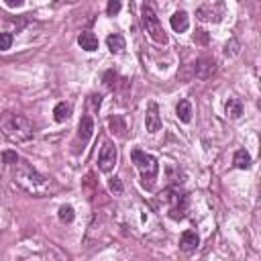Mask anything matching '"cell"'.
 <instances>
[{"label":"cell","instance_id":"cell-13","mask_svg":"<svg viewBox=\"0 0 261 261\" xmlns=\"http://www.w3.org/2000/svg\"><path fill=\"white\" fill-rule=\"evenodd\" d=\"M77 45H80L84 51L92 53V51L98 49V37H96L94 33H90V31H84V33H80V37H77Z\"/></svg>","mask_w":261,"mask_h":261},{"label":"cell","instance_id":"cell-19","mask_svg":"<svg viewBox=\"0 0 261 261\" xmlns=\"http://www.w3.org/2000/svg\"><path fill=\"white\" fill-rule=\"evenodd\" d=\"M57 218H59V222L69 224V222L75 218V212H73V208H71L69 204H63V206H59V210H57Z\"/></svg>","mask_w":261,"mask_h":261},{"label":"cell","instance_id":"cell-11","mask_svg":"<svg viewBox=\"0 0 261 261\" xmlns=\"http://www.w3.org/2000/svg\"><path fill=\"white\" fill-rule=\"evenodd\" d=\"M169 24H171V29H173L175 33H186L188 27H190V16H188V12H186V10H175V12L171 14V18H169Z\"/></svg>","mask_w":261,"mask_h":261},{"label":"cell","instance_id":"cell-1","mask_svg":"<svg viewBox=\"0 0 261 261\" xmlns=\"http://www.w3.org/2000/svg\"><path fill=\"white\" fill-rule=\"evenodd\" d=\"M14 181L33 196H45L49 192V181L45 175H41L29 161L18 159L14 163Z\"/></svg>","mask_w":261,"mask_h":261},{"label":"cell","instance_id":"cell-7","mask_svg":"<svg viewBox=\"0 0 261 261\" xmlns=\"http://www.w3.org/2000/svg\"><path fill=\"white\" fill-rule=\"evenodd\" d=\"M92 133H94V120H92L90 114H86V116H82V120L77 124V137H75V147L77 149L75 151H80V149L86 147V143L90 141Z\"/></svg>","mask_w":261,"mask_h":261},{"label":"cell","instance_id":"cell-29","mask_svg":"<svg viewBox=\"0 0 261 261\" xmlns=\"http://www.w3.org/2000/svg\"><path fill=\"white\" fill-rule=\"evenodd\" d=\"M4 4H6L8 8H20V6L24 4V0H4Z\"/></svg>","mask_w":261,"mask_h":261},{"label":"cell","instance_id":"cell-15","mask_svg":"<svg viewBox=\"0 0 261 261\" xmlns=\"http://www.w3.org/2000/svg\"><path fill=\"white\" fill-rule=\"evenodd\" d=\"M232 165L237 169H249L251 167V153L247 149H237L232 155Z\"/></svg>","mask_w":261,"mask_h":261},{"label":"cell","instance_id":"cell-24","mask_svg":"<svg viewBox=\"0 0 261 261\" xmlns=\"http://www.w3.org/2000/svg\"><path fill=\"white\" fill-rule=\"evenodd\" d=\"M12 47V35L10 33H0V51H6Z\"/></svg>","mask_w":261,"mask_h":261},{"label":"cell","instance_id":"cell-9","mask_svg":"<svg viewBox=\"0 0 261 261\" xmlns=\"http://www.w3.org/2000/svg\"><path fill=\"white\" fill-rule=\"evenodd\" d=\"M214 71H216V61L212 57H202V59H198L194 63V75L200 77V80L210 77Z\"/></svg>","mask_w":261,"mask_h":261},{"label":"cell","instance_id":"cell-4","mask_svg":"<svg viewBox=\"0 0 261 261\" xmlns=\"http://www.w3.org/2000/svg\"><path fill=\"white\" fill-rule=\"evenodd\" d=\"M141 20H143V29L147 31V35L155 43H159V45L167 43V33L163 31V27L159 22V16L155 14L151 2H143V6H141Z\"/></svg>","mask_w":261,"mask_h":261},{"label":"cell","instance_id":"cell-26","mask_svg":"<svg viewBox=\"0 0 261 261\" xmlns=\"http://www.w3.org/2000/svg\"><path fill=\"white\" fill-rule=\"evenodd\" d=\"M88 104L92 106V110H96V112H98V108H100V104H102V96H100V94H90Z\"/></svg>","mask_w":261,"mask_h":261},{"label":"cell","instance_id":"cell-18","mask_svg":"<svg viewBox=\"0 0 261 261\" xmlns=\"http://www.w3.org/2000/svg\"><path fill=\"white\" fill-rule=\"evenodd\" d=\"M175 114H177V118H179L184 124H188V122L192 120V104H190L188 100H179L177 106H175Z\"/></svg>","mask_w":261,"mask_h":261},{"label":"cell","instance_id":"cell-17","mask_svg":"<svg viewBox=\"0 0 261 261\" xmlns=\"http://www.w3.org/2000/svg\"><path fill=\"white\" fill-rule=\"evenodd\" d=\"M108 126H110V130H112L114 135H118L120 139L126 137V122H124V118H122L120 114L110 116V118H108Z\"/></svg>","mask_w":261,"mask_h":261},{"label":"cell","instance_id":"cell-27","mask_svg":"<svg viewBox=\"0 0 261 261\" xmlns=\"http://www.w3.org/2000/svg\"><path fill=\"white\" fill-rule=\"evenodd\" d=\"M2 159H4L8 165H14V163H16L20 157H18L14 151H4V153H2Z\"/></svg>","mask_w":261,"mask_h":261},{"label":"cell","instance_id":"cell-6","mask_svg":"<svg viewBox=\"0 0 261 261\" xmlns=\"http://www.w3.org/2000/svg\"><path fill=\"white\" fill-rule=\"evenodd\" d=\"M116 161H118V149H116V145L112 141H104L102 143V149L98 153V169L104 171V173H110L114 169Z\"/></svg>","mask_w":261,"mask_h":261},{"label":"cell","instance_id":"cell-21","mask_svg":"<svg viewBox=\"0 0 261 261\" xmlns=\"http://www.w3.org/2000/svg\"><path fill=\"white\" fill-rule=\"evenodd\" d=\"M104 84H106V88L108 90H116L118 88V73L114 71V69H108L106 73H104Z\"/></svg>","mask_w":261,"mask_h":261},{"label":"cell","instance_id":"cell-14","mask_svg":"<svg viewBox=\"0 0 261 261\" xmlns=\"http://www.w3.org/2000/svg\"><path fill=\"white\" fill-rule=\"evenodd\" d=\"M106 47H108V51H110L112 55H120V53L124 51V47H126L124 37H122V35H118V33L108 35V37H106Z\"/></svg>","mask_w":261,"mask_h":261},{"label":"cell","instance_id":"cell-5","mask_svg":"<svg viewBox=\"0 0 261 261\" xmlns=\"http://www.w3.org/2000/svg\"><path fill=\"white\" fill-rule=\"evenodd\" d=\"M159 200L167 204L171 218L177 220V218L186 216V210H188V204H190V196L186 192H179L177 188H167L159 194Z\"/></svg>","mask_w":261,"mask_h":261},{"label":"cell","instance_id":"cell-16","mask_svg":"<svg viewBox=\"0 0 261 261\" xmlns=\"http://www.w3.org/2000/svg\"><path fill=\"white\" fill-rule=\"evenodd\" d=\"M69 116H71V104L69 102H57L53 108L55 122H65V120H69Z\"/></svg>","mask_w":261,"mask_h":261},{"label":"cell","instance_id":"cell-2","mask_svg":"<svg viewBox=\"0 0 261 261\" xmlns=\"http://www.w3.org/2000/svg\"><path fill=\"white\" fill-rule=\"evenodd\" d=\"M0 130L12 143H27L35 137V126L24 114L4 112L0 116Z\"/></svg>","mask_w":261,"mask_h":261},{"label":"cell","instance_id":"cell-20","mask_svg":"<svg viewBox=\"0 0 261 261\" xmlns=\"http://www.w3.org/2000/svg\"><path fill=\"white\" fill-rule=\"evenodd\" d=\"M196 16L200 18V20H206V22H218L220 20V16H216L214 14V10H212V6H200L198 8V12H196Z\"/></svg>","mask_w":261,"mask_h":261},{"label":"cell","instance_id":"cell-25","mask_svg":"<svg viewBox=\"0 0 261 261\" xmlns=\"http://www.w3.org/2000/svg\"><path fill=\"white\" fill-rule=\"evenodd\" d=\"M237 53H239V43L232 39L230 43H226V45H224V55H226V57H234Z\"/></svg>","mask_w":261,"mask_h":261},{"label":"cell","instance_id":"cell-12","mask_svg":"<svg viewBox=\"0 0 261 261\" xmlns=\"http://www.w3.org/2000/svg\"><path fill=\"white\" fill-rule=\"evenodd\" d=\"M243 110H245L243 102H241L239 98H234V96H230V98L226 100V104H224V114H226V118L237 120V118H241Z\"/></svg>","mask_w":261,"mask_h":261},{"label":"cell","instance_id":"cell-3","mask_svg":"<svg viewBox=\"0 0 261 261\" xmlns=\"http://www.w3.org/2000/svg\"><path fill=\"white\" fill-rule=\"evenodd\" d=\"M130 159L135 163V167L139 169V175H141V186L145 190H153L155 186V179H157V173H159V163L153 155L141 151V149H133L130 151Z\"/></svg>","mask_w":261,"mask_h":261},{"label":"cell","instance_id":"cell-28","mask_svg":"<svg viewBox=\"0 0 261 261\" xmlns=\"http://www.w3.org/2000/svg\"><path fill=\"white\" fill-rule=\"evenodd\" d=\"M194 41H196V43L206 45V43L210 41V37H208V33H206V31H196V33H194Z\"/></svg>","mask_w":261,"mask_h":261},{"label":"cell","instance_id":"cell-22","mask_svg":"<svg viewBox=\"0 0 261 261\" xmlns=\"http://www.w3.org/2000/svg\"><path fill=\"white\" fill-rule=\"evenodd\" d=\"M108 188H110V192H112L114 196H120V194L124 192V186H122V179H120V177H110V179H108Z\"/></svg>","mask_w":261,"mask_h":261},{"label":"cell","instance_id":"cell-10","mask_svg":"<svg viewBox=\"0 0 261 261\" xmlns=\"http://www.w3.org/2000/svg\"><path fill=\"white\" fill-rule=\"evenodd\" d=\"M198 245H200V237H198L196 230L186 228V230L179 234V249H181V251H186V253H194V251L198 249Z\"/></svg>","mask_w":261,"mask_h":261},{"label":"cell","instance_id":"cell-8","mask_svg":"<svg viewBox=\"0 0 261 261\" xmlns=\"http://www.w3.org/2000/svg\"><path fill=\"white\" fill-rule=\"evenodd\" d=\"M145 126L149 133H159L161 130V116H159V106L157 102H149L145 110Z\"/></svg>","mask_w":261,"mask_h":261},{"label":"cell","instance_id":"cell-23","mask_svg":"<svg viewBox=\"0 0 261 261\" xmlns=\"http://www.w3.org/2000/svg\"><path fill=\"white\" fill-rule=\"evenodd\" d=\"M120 8H122V2H120V0H108V4H106V14H108V16H116V14L120 12Z\"/></svg>","mask_w":261,"mask_h":261}]
</instances>
